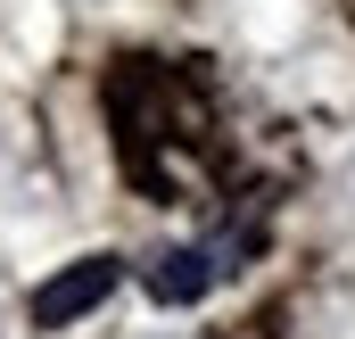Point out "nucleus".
I'll list each match as a JSON object with an SVG mask.
<instances>
[{"mask_svg":"<svg viewBox=\"0 0 355 339\" xmlns=\"http://www.w3.org/2000/svg\"><path fill=\"white\" fill-rule=\"evenodd\" d=\"M232 273V240H190V249H157L141 265V290L157 298V306H190V298H207L215 281Z\"/></svg>","mask_w":355,"mask_h":339,"instance_id":"f257e3e1","label":"nucleus"},{"mask_svg":"<svg viewBox=\"0 0 355 339\" xmlns=\"http://www.w3.org/2000/svg\"><path fill=\"white\" fill-rule=\"evenodd\" d=\"M116 281H124V265H116V256H75L58 281H42V290H33V323H42V331L83 323V315L107 298V290H116Z\"/></svg>","mask_w":355,"mask_h":339,"instance_id":"f03ea898","label":"nucleus"}]
</instances>
